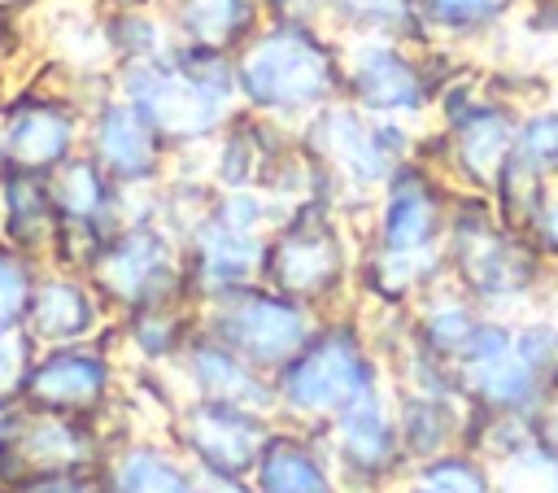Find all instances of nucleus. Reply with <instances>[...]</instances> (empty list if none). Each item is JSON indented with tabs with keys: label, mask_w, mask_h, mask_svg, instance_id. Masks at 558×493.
I'll return each instance as SVG.
<instances>
[{
	"label": "nucleus",
	"mask_w": 558,
	"mask_h": 493,
	"mask_svg": "<svg viewBox=\"0 0 558 493\" xmlns=\"http://www.w3.org/2000/svg\"><path fill=\"white\" fill-rule=\"evenodd\" d=\"M113 92L135 100L179 157L205 153L227 118L240 109L231 52L179 39L161 57L113 65Z\"/></svg>",
	"instance_id": "20e7f679"
},
{
	"label": "nucleus",
	"mask_w": 558,
	"mask_h": 493,
	"mask_svg": "<svg viewBox=\"0 0 558 493\" xmlns=\"http://www.w3.org/2000/svg\"><path fill=\"white\" fill-rule=\"evenodd\" d=\"M0 236L22 253L48 262L57 236V205L48 175H31V170L0 175Z\"/></svg>",
	"instance_id": "bb28decb"
},
{
	"label": "nucleus",
	"mask_w": 558,
	"mask_h": 493,
	"mask_svg": "<svg viewBox=\"0 0 558 493\" xmlns=\"http://www.w3.org/2000/svg\"><path fill=\"white\" fill-rule=\"evenodd\" d=\"M87 100L78 92V70H65L61 83L26 79L0 100V148L4 170L52 175L61 161L83 153Z\"/></svg>",
	"instance_id": "9d476101"
},
{
	"label": "nucleus",
	"mask_w": 558,
	"mask_h": 493,
	"mask_svg": "<svg viewBox=\"0 0 558 493\" xmlns=\"http://www.w3.org/2000/svg\"><path fill=\"white\" fill-rule=\"evenodd\" d=\"M231 61L240 109L283 127L344 96V35L323 17L270 13Z\"/></svg>",
	"instance_id": "f03ea898"
},
{
	"label": "nucleus",
	"mask_w": 558,
	"mask_h": 493,
	"mask_svg": "<svg viewBox=\"0 0 558 493\" xmlns=\"http://www.w3.org/2000/svg\"><path fill=\"white\" fill-rule=\"evenodd\" d=\"M410 480H418L432 493H493V462L471 445H449L414 462Z\"/></svg>",
	"instance_id": "c756f323"
},
{
	"label": "nucleus",
	"mask_w": 558,
	"mask_h": 493,
	"mask_svg": "<svg viewBox=\"0 0 558 493\" xmlns=\"http://www.w3.org/2000/svg\"><path fill=\"white\" fill-rule=\"evenodd\" d=\"M201 493H257L248 476H201Z\"/></svg>",
	"instance_id": "4c0bfd02"
},
{
	"label": "nucleus",
	"mask_w": 558,
	"mask_h": 493,
	"mask_svg": "<svg viewBox=\"0 0 558 493\" xmlns=\"http://www.w3.org/2000/svg\"><path fill=\"white\" fill-rule=\"evenodd\" d=\"M248 480L257 493H344L323 432L283 419H275Z\"/></svg>",
	"instance_id": "412c9836"
},
{
	"label": "nucleus",
	"mask_w": 558,
	"mask_h": 493,
	"mask_svg": "<svg viewBox=\"0 0 558 493\" xmlns=\"http://www.w3.org/2000/svg\"><path fill=\"white\" fill-rule=\"evenodd\" d=\"M466 52L397 39V35H344V100L414 127L432 122L436 96Z\"/></svg>",
	"instance_id": "6e6552de"
},
{
	"label": "nucleus",
	"mask_w": 558,
	"mask_h": 493,
	"mask_svg": "<svg viewBox=\"0 0 558 493\" xmlns=\"http://www.w3.org/2000/svg\"><path fill=\"white\" fill-rule=\"evenodd\" d=\"M484 314H488V310H480L462 288H453V284L445 279V284H436L432 292H423V297L410 305V340H414L423 353H432V358H440V362H449V366L458 371V362H462V353L471 349V340H475Z\"/></svg>",
	"instance_id": "a878e982"
},
{
	"label": "nucleus",
	"mask_w": 558,
	"mask_h": 493,
	"mask_svg": "<svg viewBox=\"0 0 558 493\" xmlns=\"http://www.w3.org/2000/svg\"><path fill=\"white\" fill-rule=\"evenodd\" d=\"M514 157H523L527 166H536L545 179L558 183V100L554 96L541 105H527L519 113Z\"/></svg>",
	"instance_id": "473e14b6"
},
{
	"label": "nucleus",
	"mask_w": 558,
	"mask_h": 493,
	"mask_svg": "<svg viewBox=\"0 0 558 493\" xmlns=\"http://www.w3.org/2000/svg\"><path fill=\"white\" fill-rule=\"evenodd\" d=\"M549 188H554V179H545V175H541L536 166H527L523 157H510V161L501 166L497 183L488 188V201H493V209H497L510 227L527 231V223L536 218V209H541V201L549 196Z\"/></svg>",
	"instance_id": "7c9ffc66"
},
{
	"label": "nucleus",
	"mask_w": 558,
	"mask_h": 493,
	"mask_svg": "<svg viewBox=\"0 0 558 493\" xmlns=\"http://www.w3.org/2000/svg\"><path fill=\"white\" fill-rule=\"evenodd\" d=\"M83 153L126 192H153L179 161V153L148 122V113L113 87L87 105Z\"/></svg>",
	"instance_id": "2eb2a0df"
},
{
	"label": "nucleus",
	"mask_w": 558,
	"mask_h": 493,
	"mask_svg": "<svg viewBox=\"0 0 558 493\" xmlns=\"http://www.w3.org/2000/svg\"><path fill=\"white\" fill-rule=\"evenodd\" d=\"M318 310L270 288L266 279L240 284L231 292H218L201 301V327L231 345L240 358H248L257 371L275 375L318 327Z\"/></svg>",
	"instance_id": "f8f14e48"
},
{
	"label": "nucleus",
	"mask_w": 558,
	"mask_h": 493,
	"mask_svg": "<svg viewBox=\"0 0 558 493\" xmlns=\"http://www.w3.org/2000/svg\"><path fill=\"white\" fill-rule=\"evenodd\" d=\"M96 13H122V9H157V0H87Z\"/></svg>",
	"instance_id": "a19ab883"
},
{
	"label": "nucleus",
	"mask_w": 558,
	"mask_h": 493,
	"mask_svg": "<svg viewBox=\"0 0 558 493\" xmlns=\"http://www.w3.org/2000/svg\"><path fill=\"white\" fill-rule=\"evenodd\" d=\"M201 166L214 188H257L279 205L314 192V170L296 148V131L248 109L227 118V127L201 153Z\"/></svg>",
	"instance_id": "9b49d317"
},
{
	"label": "nucleus",
	"mask_w": 558,
	"mask_h": 493,
	"mask_svg": "<svg viewBox=\"0 0 558 493\" xmlns=\"http://www.w3.org/2000/svg\"><path fill=\"white\" fill-rule=\"evenodd\" d=\"M118 345H113V327L96 340H78V345H48L31 358V371L22 380V397L31 410L39 414H83V419H105L118 384H122V366H118Z\"/></svg>",
	"instance_id": "4468645a"
},
{
	"label": "nucleus",
	"mask_w": 558,
	"mask_h": 493,
	"mask_svg": "<svg viewBox=\"0 0 558 493\" xmlns=\"http://www.w3.org/2000/svg\"><path fill=\"white\" fill-rule=\"evenodd\" d=\"M445 270L488 314H523L558 297L549 262L536 253L532 236L510 227L484 192H458L445 231Z\"/></svg>",
	"instance_id": "7ed1b4c3"
},
{
	"label": "nucleus",
	"mask_w": 558,
	"mask_h": 493,
	"mask_svg": "<svg viewBox=\"0 0 558 493\" xmlns=\"http://www.w3.org/2000/svg\"><path fill=\"white\" fill-rule=\"evenodd\" d=\"M554 100H558V74H554Z\"/></svg>",
	"instance_id": "a18cd8bd"
},
{
	"label": "nucleus",
	"mask_w": 558,
	"mask_h": 493,
	"mask_svg": "<svg viewBox=\"0 0 558 493\" xmlns=\"http://www.w3.org/2000/svg\"><path fill=\"white\" fill-rule=\"evenodd\" d=\"M388 493H432V489H423L418 480H410V476H405V480H401V484H392Z\"/></svg>",
	"instance_id": "37998d69"
},
{
	"label": "nucleus",
	"mask_w": 558,
	"mask_h": 493,
	"mask_svg": "<svg viewBox=\"0 0 558 493\" xmlns=\"http://www.w3.org/2000/svg\"><path fill=\"white\" fill-rule=\"evenodd\" d=\"M100 493H201L196 467L166 432H126L96 467Z\"/></svg>",
	"instance_id": "aec40b11"
},
{
	"label": "nucleus",
	"mask_w": 558,
	"mask_h": 493,
	"mask_svg": "<svg viewBox=\"0 0 558 493\" xmlns=\"http://www.w3.org/2000/svg\"><path fill=\"white\" fill-rule=\"evenodd\" d=\"M392 393H397V423H401L410 467L449 449V445H466V428H471L475 406L462 393V384H453V388H392Z\"/></svg>",
	"instance_id": "5701e85b"
},
{
	"label": "nucleus",
	"mask_w": 558,
	"mask_h": 493,
	"mask_svg": "<svg viewBox=\"0 0 558 493\" xmlns=\"http://www.w3.org/2000/svg\"><path fill=\"white\" fill-rule=\"evenodd\" d=\"M262 253H266V231L235 227L209 205L183 236V266H187L192 301L201 305L218 292L262 279Z\"/></svg>",
	"instance_id": "f3484780"
},
{
	"label": "nucleus",
	"mask_w": 558,
	"mask_h": 493,
	"mask_svg": "<svg viewBox=\"0 0 558 493\" xmlns=\"http://www.w3.org/2000/svg\"><path fill=\"white\" fill-rule=\"evenodd\" d=\"M275 419L323 432L344 406L388 384V362L375 349L357 305L331 310L305 336V345L270 375Z\"/></svg>",
	"instance_id": "39448f33"
},
{
	"label": "nucleus",
	"mask_w": 558,
	"mask_h": 493,
	"mask_svg": "<svg viewBox=\"0 0 558 493\" xmlns=\"http://www.w3.org/2000/svg\"><path fill=\"white\" fill-rule=\"evenodd\" d=\"M87 279L96 284L113 318L148 305L192 301L183 240L153 214V192H131L126 223L100 244L96 262L87 266Z\"/></svg>",
	"instance_id": "1a4fd4ad"
},
{
	"label": "nucleus",
	"mask_w": 558,
	"mask_h": 493,
	"mask_svg": "<svg viewBox=\"0 0 558 493\" xmlns=\"http://www.w3.org/2000/svg\"><path fill=\"white\" fill-rule=\"evenodd\" d=\"M323 22L340 35H397L427 44L418 0H327Z\"/></svg>",
	"instance_id": "cd10ccee"
},
{
	"label": "nucleus",
	"mask_w": 558,
	"mask_h": 493,
	"mask_svg": "<svg viewBox=\"0 0 558 493\" xmlns=\"http://www.w3.org/2000/svg\"><path fill=\"white\" fill-rule=\"evenodd\" d=\"M493 493H558V454L532 441L519 454L493 462Z\"/></svg>",
	"instance_id": "72a5a7b5"
},
{
	"label": "nucleus",
	"mask_w": 558,
	"mask_h": 493,
	"mask_svg": "<svg viewBox=\"0 0 558 493\" xmlns=\"http://www.w3.org/2000/svg\"><path fill=\"white\" fill-rule=\"evenodd\" d=\"M270 428H275V414L183 397L166 423V436L196 467V476H253Z\"/></svg>",
	"instance_id": "dca6fc26"
},
{
	"label": "nucleus",
	"mask_w": 558,
	"mask_h": 493,
	"mask_svg": "<svg viewBox=\"0 0 558 493\" xmlns=\"http://www.w3.org/2000/svg\"><path fill=\"white\" fill-rule=\"evenodd\" d=\"M17 35H22V22L0 13V70H4V65L17 57Z\"/></svg>",
	"instance_id": "ea45409f"
},
{
	"label": "nucleus",
	"mask_w": 558,
	"mask_h": 493,
	"mask_svg": "<svg viewBox=\"0 0 558 493\" xmlns=\"http://www.w3.org/2000/svg\"><path fill=\"white\" fill-rule=\"evenodd\" d=\"M174 375H179L183 397L227 401V406L275 414V380L266 371H257L248 358H240L231 345H222L218 336H209L205 327L192 332L187 349L174 362Z\"/></svg>",
	"instance_id": "6ab92c4d"
},
{
	"label": "nucleus",
	"mask_w": 558,
	"mask_h": 493,
	"mask_svg": "<svg viewBox=\"0 0 558 493\" xmlns=\"http://www.w3.org/2000/svg\"><path fill=\"white\" fill-rule=\"evenodd\" d=\"M458 188L427 161H401L357 218V284L353 305L410 310L423 292L449 279L445 231Z\"/></svg>",
	"instance_id": "f257e3e1"
},
{
	"label": "nucleus",
	"mask_w": 558,
	"mask_h": 493,
	"mask_svg": "<svg viewBox=\"0 0 558 493\" xmlns=\"http://www.w3.org/2000/svg\"><path fill=\"white\" fill-rule=\"evenodd\" d=\"M549 406H558V371L549 375Z\"/></svg>",
	"instance_id": "c03bdc74"
},
{
	"label": "nucleus",
	"mask_w": 558,
	"mask_h": 493,
	"mask_svg": "<svg viewBox=\"0 0 558 493\" xmlns=\"http://www.w3.org/2000/svg\"><path fill=\"white\" fill-rule=\"evenodd\" d=\"M292 131L301 157L314 170V192L340 205L349 218H362L379 183L418 153L423 127L401 118H375L340 96L305 122H296Z\"/></svg>",
	"instance_id": "423d86ee"
},
{
	"label": "nucleus",
	"mask_w": 558,
	"mask_h": 493,
	"mask_svg": "<svg viewBox=\"0 0 558 493\" xmlns=\"http://www.w3.org/2000/svg\"><path fill=\"white\" fill-rule=\"evenodd\" d=\"M323 441L331 449V462L344 480V493H388L410 476V454L397 423V393L392 380L362 401L344 406L327 428Z\"/></svg>",
	"instance_id": "ddd939ff"
},
{
	"label": "nucleus",
	"mask_w": 558,
	"mask_h": 493,
	"mask_svg": "<svg viewBox=\"0 0 558 493\" xmlns=\"http://www.w3.org/2000/svg\"><path fill=\"white\" fill-rule=\"evenodd\" d=\"M100 39H105V57H109V65L148 61V57H161V52L174 44V35H170L161 9L100 13Z\"/></svg>",
	"instance_id": "c85d7f7f"
},
{
	"label": "nucleus",
	"mask_w": 558,
	"mask_h": 493,
	"mask_svg": "<svg viewBox=\"0 0 558 493\" xmlns=\"http://www.w3.org/2000/svg\"><path fill=\"white\" fill-rule=\"evenodd\" d=\"M44 262L22 253L17 244H9L0 236V336L4 332H17L26 323V305H31V292H35V279H39Z\"/></svg>",
	"instance_id": "2f4dec72"
},
{
	"label": "nucleus",
	"mask_w": 558,
	"mask_h": 493,
	"mask_svg": "<svg viewBox=\"0 0 558 493\" xmlns=\"http://www.w3.org/2000/svg\"><path fill=\"white\" fill-rule=\"evenodd\" d=\"M519 9L523 0H418L427 44H440L466 57L501 52Z\"/></svg>",
	"instance_id": "4be33fe9"
},
{
	"label": "nucleus",
	"mask_w": 558,
	"mask_h": 493,
	"mask_svg": "<svg viewBox=\"0 0 558 493\" xmlns=\"http://www.w3.org/2000/svg\"><path fill=\"white\" fill-rule=\"evenodd\" d=\"M327 0H266V13H288V17H323Z\"/></svg>",
	"instance_id": "58836bf2"
},
{
	"label": "nucleus",
	"mask_w": 558,
	"mask_h": 493,
	"mask_svg": "<svg viewBox=\"0 0 558 493\" xmlns=\"http://www.w3.org/2000/svg\"><path fill=\"white\" fill-rule=\"evenodd\" d=\"M113 327V310L105 305V297L96 292V284L87 279V270H65L44 262L31 305H26V323L22 332L48 349V345H78V340H96Z\"/></svg>",
	"instance_id": "a211bd4d"
},
{
	"label": "nucleus",
	"mask_w": 558,
	"mask_h": 493,
	"mask_svg": "<svg viewBox=\"0 0 558 493\" xmlns=\"http://www.w3.org/2000/svg\"><path fill=\"white\" fill-rule=\"evenodd\" d=\"M201 327V305L196 301H170V305H148L113 318V345L122 358L135 366H170L187 349L192 332Z\"/></svg>",
	"instance_id": "393cba45"
},
{
	"label": "nucleus",
	"mask_w": 558,
	"mask_h": 493,
	"mask_svg": "<svg viewBox=\"0 0 558 493\" xmlns=\"http://www.w3.org/2000/svg\"><path fill=\"white\" fill-rule=\"evenodd\" d=\"M157 9L179 44H196L231 57L270 17L266 0H157Z\"/></svg>",
	"instance_id": "b1692460"
},
{
	"label": "nucleus",
	"mask_w": 558,
	"mask_h": 493,
	"mask_svg": "<svg viewBox=\"0 0 558 493\" xmlns=\"http://www.w3.org/2000/svg\"><path fill=\"white\" fill-rule=\"evenodd\" d=\"M262 279L318 314L353 305L357 284V218H349L327 196L310 192L279 209L266 253H262Z\"/></svg>",
	"instance_id": "0eeeda50"
},
{
	"label": "nucleus",
	"mask_w": 558,
	"mask_h": 493,
	"mask_svg": "<svg viewBox=\"0 0 558 493\" xmlns=\"http://www.w3.org/2000/svg\"><path fill=\"white\" fill-rule=\"evenodd\" d=\"M527 236H532L536 253L549 262V270H554V279H558V183L549 188V196L541 201L536 218L527 223Z\"/></svg>",
	"instance_id": "c9c22d12"
},
{
	"label": "nucleus",
	"mask_w": 558,
	"mask_h": 493,
	"mask_svg": "<svg viewBox=\"0 0 558 493\" xmlns=\"http://www.w3.org/2000/svg\"><path fill=\"white\" fill-rule=\"evenodd\" d=\"M31 9H39V0H0V13H4V17H17V22H22Z\"/></svg>",
	"instance_id": "79ce46f5"
},
{
	"label": "nucleus",
	"mask_w": 558,
	"mask_h": 493,
	"mask_svg": "<svg viewBox=\"0 0 558 493\" xmlns=\"http://www.w3.org/2000/svg\"><path fill=\"white\" fill-rule=\"evenodd\" d=\"M532 441L545 445L549 454H558V406L545 401V406L532 414Z\"/></svg>",
	"instance_id": "e433bc0d"
},
{
	"label": "nucleus",
	"mask_w": 558,
	"mask_h": 493,
	"mask_svg": "<svg viewBox=\"0 0 558 493\" xmlns=\"http://www.w3.org/2000/svg\"><path fill=\"white\" fill-rule=\"evenodd\" d=\"M466 445L480 449L488 462H501V458L519 454L523 445H532V414H488V410H475L471 428H466Z\"/></svg>",
	"instance_id": "f704fd0d"
}]
</instances>
